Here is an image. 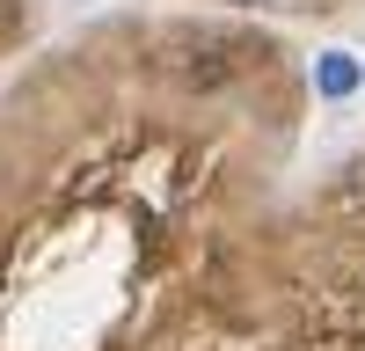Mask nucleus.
<instances>
[{
    "mask_svg": "<svg viewBox=\"0 0 365 351\" xmlns=\"http://www.w3.org/2000/svg\"><path fill=\"white\" fill-rule=\"evenodd\" d=\"M358 81H365V66H358L351 51H322V58H314V88H322L329 103H336V96H351Z\"/></svg>",
    "mask_w": 365,
    "mask_h": 351,
    "instance_id": "1",
    "label": "nucleus"
},
{
    "mask_svg": "<svg viewBox=\"0 0 365 351\" xmlns=\"http://www.w3.org/2000/svg\"><path fill=\"white\" fill-rule=\"evenodd\" d=\"M241 8H285V0H241Z\"/></svg>",
    "mask_w": 365,
    "mask_h": 351,
    "instance_id": "2",
    "label": "nucleus"
}]
</instances>
